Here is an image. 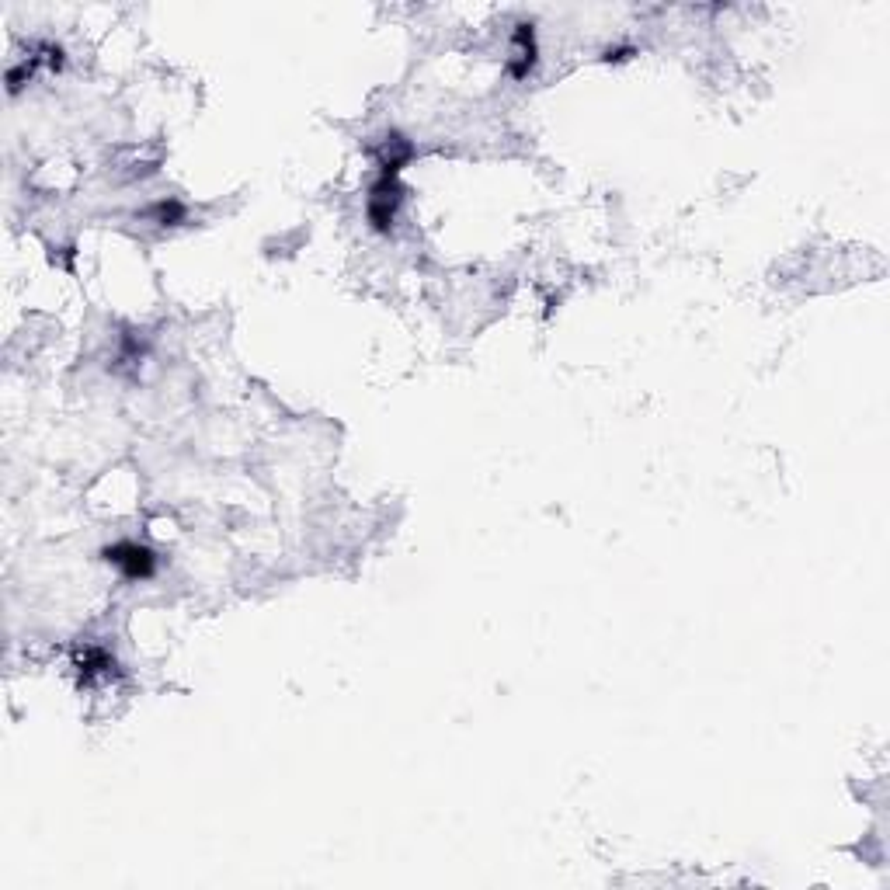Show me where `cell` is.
<instances>
[{"instance_id": "obj_1", "label": "cell", "mask_w": 890, "mask_h": 890, "mask_svg": "<svg viewBox=\"0 0 890 890\" xmlns=\"http://www.w3.org/2000/svg\"><path fill=\"white\" fill-rule=\"evenodd\" d=\"M400 202H404V188H400V181L379 174V181L372 185V192H369V206H366L372 230H379V233L390 230L393 220H397Z\"/></svg>"}, {"instance_id": "obj_2", "label": "cell", "mask_w": 890, "mask_h": 890, "mask_svg": "<svg viewBox=\"0 0 890 890\" xmlns=\"http://www.w3.org/2000/svg\"><path fill=\"white\" fill-rule=\"evenodd\" d=\"M105 560L112 567H119L122 578L129 581H147L157 571V557H153L150 546L143 543H115L105 550Z\"/></svg>"}, {"instance_id": "obj_3", "label": "cell", "mask_w": 890, "mask_h": 890, "mask_svg": "<svg viewBox=\"0 0 890 890\" xmlns=\"http://www.w3.org/2000/svg\"><path fill=\"white\" fill-rule=\"evenodd\" d=\"M515 46H519V53H515L512 60V74L515 77H525L532 67H536V32H532V25H515Z\"/></svg>"}, {"instance_id": "obj_4", "label": "cell", "mask_w": 890, "mask_h": 890, "mask_svg": "<svg viewBox=\"0 0 890 890\" xmlns=\"http://www.w3.org/2000/svg\"><path fill=\"white\" fill-rule=\"evenodd\" d=\"M153 213H157V223H164V226H174V223L185 220V206H181V202H174V199L171 202H160Z\"/></svg>"}]
</instances>
